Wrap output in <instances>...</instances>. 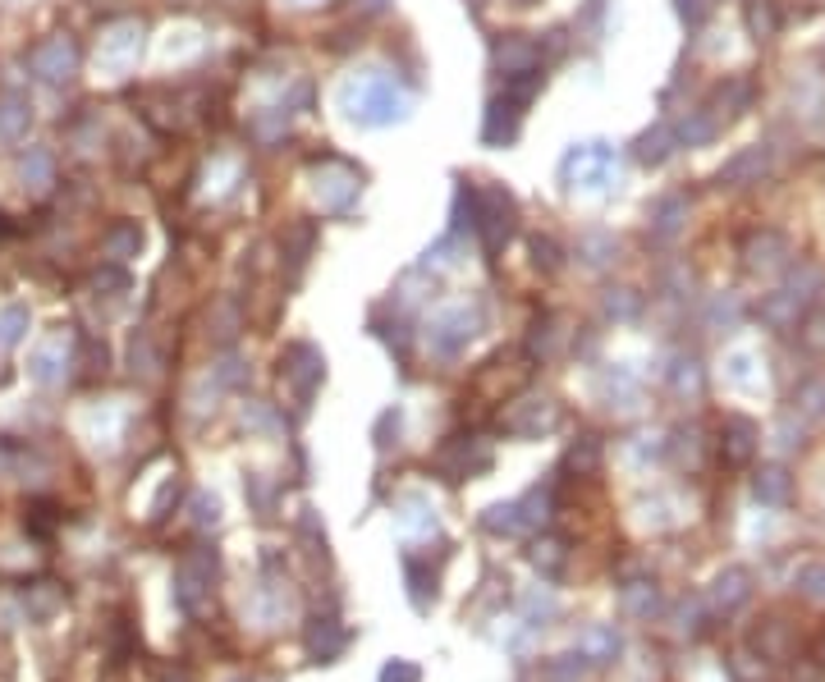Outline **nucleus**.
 Masks as SVG:
<instances>
[{
  "instance_id": "obj_1",
  "label": "nucleus",
  "mask_w": 825,
  "mask_h": 682,
  "mask_svg": "<svg viewBox=\"0 0 825 682\" xmlns=\"http://www.w3.org/2000/svg\"><path fill=\"white\" fill-rule=\"evenodd\" d=\"M340 111L353 120V124H395L408 115V96L395 88V78H385V73H358L349 78V83L340 88Z\"/></svg>"
},
{
  "instance_id": "obj_2",
  "label": "nucleus",
  "mask_w": 825,
  "mask_h": 682,
  "mask_svg": "<svg viewBox=\"0 0 825 682\" xmlns=\"http://www.w3.org/2000/svg\"><path fill=\"white\" fill-rule=\"evenodd\" d=\"M468 225L477 229V239L486 252H500L513 229H519V206H513V197L500 189V183H477V189H468Z\"/></svg>"
},
{
  "instance_id": "obj_3",
  "label": "nucleus",
  "mask_w": 825,
  "mask_h": 682,
  "mask_svg": "<svg viewBox=\"0 0 825 682\" xmlns=\"http://www.w3.org/2000/svg\"><path fill=\"white\" fill-rule=\"evenodd\" d=\"M560 179L569 189H606L614 179V151L606 143H578L560 161Z\"/></svg>"
},
{
  "instance_id": "obj_4",
  "label": "nucleus",
  "mask_w": 825,
  "mask_h": 682,
  "mask_svg": "<svg viewBox=\"0 0 825 682\" xmlns=\"http://www.w3.org/2000/svg\"><path fill=\"white\" fill-rule=\"evenodd\" d=\"M523 106L528 101H519V96H496L491 101V111H486V128H482V138L491 143V147H505V143H513L519 138V124H523Z\"/></svg>"
},
{
  "instance_id": "obj_5",
  "label": "nucleus",
  "mask_w": 825,
  "mask_h": 682,
  "mask_svg": "<svg viewBox=\"0 0 825 682\" xmlns=\"http://www.w3.org/2000/svg\"><path fill=\"white\" fill-rule=\"evenodd\" d=\"M280 366H285V380L298 385V395H303V399H313V389L321 385V372H326L321 353H317L313 344H294Z\"/></svg>"
},
{
  "instance_id": "obj_6",
  "label": "nucleus",
  "mask_w": 825,
  "mask_h": 682,
  "mask_svg": "<svg viewBox=\"0 0 825 682\" xmlns=\"http://www.w3.org/2000/svg\"><path fill=\"white\" fill-rule=\"evenodd\" d=\"M747 600H753V572L747 568H725L711 582V610L715 614H734V610H743Z\"/></svg>"
},
{
  "instance_id": "obj_7",
  "label": "nucleus",
  "mask_w": 825,
  "mask_h": 682,
  "mask_svg": "<svg viewBox=\"0 0 825 682\" xmlns=\"http://www.w3.org/2000/svg\"><path fill=\"white\" fill-rule=\"evenodd\" d=\"M317 197L330 212H344V206L358 197V174L340 161H326V170H317Z\"/></svg>"
},
{
  "instance_id": "obj_8",
  "label": "nucleus",
  "mask_w": 825,
  "mask_h": 682,
  "mask_svg": "<svg viewBox=\"0 0 825 682\" xmlns=\"http://www.w3.org/2000/svg\"><path fill=\"white\" fill-rule=\"evenodd\" d=\"M761 444V431L757 422H747V417H725V431H720V450H725V463L734 467H747Z\"/></svg>"
},
{
  "instance_id": "obj_9",
  "label": "nucleus",
  "mask_w": 825,
  "mask_h": 682,
  "mask_svg": "<svg viewBox=\"0 0 825 682\" xmlns=\"http://www.w3.org/2000/svg\"><path fill=\"white\" fill-rule=\"evenodd\" d=\"M473 334H477V311L459 307V311H445V317L431 326V344L441 349V353H459Z\"/></svg>"
},
{
  "instance_id": "obj_10",
  "label": "nucleus",
  "mask_w": 825,
  "mask_h": 682,
  "mask_svg": "<svg viewBox=\"0 0 825 682\" xmlns=\"http://www.w3.org/2000/svg\"><path fill=\"white\" fill-rule=\"evenodd\" d=\"M770 174V151L766 147H747L738 151L734 161L720 170V183H730V189H753V183H761Z\"/></svg>"
},
{
  "instance_id": "obj_11",
  "label": "nucleus",
  "mask_w": 825,
  "mask_h": 682,
  "mask_svg": "<svg viewBox=\"0 0 825 682\" xmlns=\"http://www.w3.org/2000/svg\"><path fill=\"white\" fill-rule=\"evenodd\" d=\"M33 69L46 78V83H65V78L74 73V46H69L65 37L37 46V50H33Z\"/></svg>"
},
{
  "instance_id": "obj_12",
  "label": "nucleus",
  "mask_w": 825,
  "mask_h": 682,
  "mask_svg": "<svg viewBox=\"0 0 825 682\" xmlns=\"http://www.w3.org/2000/svg\"><path fill=\"white\" fill-rule=\"evenodd\" d=\"M496 65L505 69V78L532 73V69H541V46L528 42V37H505V42L496 46Z\"/></svg>"
},
{
  "instance_id": "obj_13",
  "label": "nucleus",
  "mask_w": 825,
  "mask_h": 682,
  "mask_svg": "<svg viewBox=\"0 0 825 682\" xmlns=\"http://www.w3.org/2000/svg\"><path fill=\"white\" fill-rule=\"evenodd\" d=\"M344 646H349L344 623L313 618V627H307V650H313V660H335V655H344Z\"/></svg>"
},
{
  "instance_id": "obj_14",
  "label": "nucleus",
  "mask_w": 825,
  "mask_h": 682,
  "mask_svg": "<svg viewBox=\"0 0 825 682\" xmlns=\"http://www.w3.org/2000/svg\"><path fill=\"white\" fill-rule=\"evenodd\" d=\"M482 527H486V532H496V536H519V532L536 527V522H532V513H528V504H523V500H513V504H496V509H486Z\"/></svg>"
},
{
  "instance_id": "obj_15",
  "label": "nucleus",
  "mask_w": 825,
  "mask_h": 682,
  "mask_svg": "<svg viewBox=\"0 0 825 682\" xmlns=\"http://www.w3.org/2000/svg\"><path fill=\"white\" fill-rule=\"evenodd\" d=\"M803 298L798 294H789V288H780V294H770L766 303H761V321L766 326H776V330H793L798 321H803Z\"/></svg>"
},
{
  "instance_id": "obj_16",
  "label": "nucleus",
  "mask_w": 825,
  "mask_h": 682,
  "mask_svg": "<svg viewBox=\"0 0 825 682\" xmlns=\"http://www.w3.org/2000/svg\"><path fill=\"white\" fill-rule=\"evenodd\" d=\"M675 128L669 124H656V128H647V134L637 138V147H633V156L642 166H660V161H669V156H675Z\"/></svg>"
},
{
  "instance_id": "obj_17",
  "label": "nucleus",
  "mask_w": 825,
  "mask_h": 682,
  "mask_svg": "<svg viewBox=\"0 0 825 682\" xmlns=\"http://www.w3.org/2000/svg\"><path fill=\"white\" fill-rule=\"evenodd\" d=\"M753 490H757V500H761V504H789L793 477H789L784 467H761V471H757V481H753Z\"/></svg>"
},
{
  "instance_id": "obj_18",
  "label": "nucleus",
  "mask_w": 825,
  "mask_h": 682,
  "mask_svg": "<svg viewBox=\"0 0 825 682\" xmlns=\"http://www.w3.org/2000/svg\"><path fill=\"white\" fill-rule=\"evenodd\" d=\"M743 252H747V266H753V271H770V266H780V257H770V252L789 257V243L780 239V234H753Z\"/></svg>"
},
{
  "instance_id": "obj_19",
  "label": "nucleus",
  "mask_w": 825,
  "mask_h": 682,
  "mask_svg": "<svg viewBox=\"0 0 825 682\" xmlns=\"http://www.w3.org/2000/svg\"><path fill=\"white\" fill-rule=\"evenodd\" d=\"M578 650L587 655V664H610L619 655V633L614 627H591V633H583Z\"/></svg>"
},
{
  "instance_id": "obj_20",
  "label": "nucleus",
  "mask_w": 825,
  "mask_h": 682,
  "mask_svg": "<svg viewBox=\"0 0 825 682\" xmlns=\"http://www.w3.org/2000/svg\"><path fill=\"white\" fill-rule=\"evenodd\" d=\"M683 216H688V202L683 197H665L652 212V234H656V239H675V234L683 229Z\"/></svg>"
},
{
  "instance_id": "obj_21",
  "label": "nucleus",
  "mask_w": 825,
  "mask_h": 682,
  "mask_svg": "<svg viewBox=\"0 0 825 682\" xmlns=\"http://www.w3.org/2000/svg\"><path fill=\"white\" fill-rule=\"evenodd\" d=\"M624 610H629L633 618H656V614H660V591H656L652 582H633V587L624 591Z\"/></svg>"
},
{
  "instance_id": "obj_22",
  "label": "nucleus",
  "mask_w": 825,
  "mask_h": 682,
  "mask_svg": "<svg viewBox=\"0 0 825 682\" xmlns=\"http://www.w3.org/2000/svg\"><path fill=\"white\" fill-rule=\"evenodd\" d=\"M564 463H569V467L578 471V477H591V471L601 467V440H597V435H583V440L574 444V450H569V458H564Z\"/></svg>"
},
{
  "instance_id": "obj_23",
  "label": "nucleus",
  "mask_w": 825,
  "mask_h": 682,
  "mask_svg": "<svg viewBox=\"0 0 825 682\" xmlns=\"http://www.w3.org/2000/svg\"><path fill=\"white\" fill-rule=\"evenodd\" d=\"M587 678V655L574 650V655H555L546 664V682H583Z\"/></svg>"
},
{
  "instance_id": "obj_24",
  "label": "nucleus",
  "mask_w": 825,
  "mask_h": 682,
  "mask_svg": "<svg viewBox=\"0 0 825 682\" xmlns=\"http://www.w3.org/2000/svg\"><path fill=\"white\" fill-rule=\"evenodd\" d=\"M408 595H412V605H418V610H427L436 600V572H427L418 559H408Z\"/></svg>"
},
{
  "instance_id": "obj_25",
  "label": "nucleus",
  "mask_w": 825,
  "mask_h": 682,
  "mask_svg": "<svg viewBox=\"0 0 825 682\" xmlns=\"http://www.w3.org/2000/svg\"><path fill=\"white\" fill-rule=\"evenodd\" d=\"M564 541H536V549H532V564H536V572H546V577H555L560 568H564Z\"/></svg>"
},
{
  "instance_id": "obj_26",
  "label": "nucleus",
  "mask_w": 825,
  "mask_h": 682,
  "mask_svg": "<svg viewBox=\"0 0 825 682\" xmlns=\"http://www.w3.org/2000/svg\"><path fill=\"white\" fill-rule=\"evenodd\" d=\"M798 595L812 600V605H825V564H807L798 572Z\"/></svg>"
},
{
  "instance_id": "obj_27",
  "label": "nucleus",
  "mask_w": 825,
  "mask_h": 682,
  "mask_svg": "<svg viewBox=\"0 0 825 682\" xmlns=\"http://www.w3.org/2000/svg\"><path fill=\"white\" fill-rule=\"evenodd\" d=\"M747 29H753L757 42L776 37V10H770V0H753V5H747Z\"/></svg>"
},
{
  "instance_id": "obj_28",
  "label": "nucleus",
  "mask_w": 825,
  "mask_h": 682,
  "mask_svg": "<svg viewBox=\"0 0 825 682\" xmlns=\"http://www.w3.org/2000/svg\"><path fill=\"white\" fill-rule=\"evenodd\" d=\"M669 385L679 389V395H702V366L698 362H675V372H669Z\"/></svg>"
},
{
  "instance_id": "obj_29",
  "label": "nucleus",
  "mask_w": 825,
  "mask_h": 682,
  "mask_svg": "<svg viewBox=\"0 0 825 682\" xmlns=\"http://www.w3.org/2000/svg\"><path fill=\"white\" fill-rule=\"evenodd\" d=\"M23 326H29V311H23V307H10L5 317H0V349L19 344V339H23Z\"/></svg>"
},
{
  "instance_id": "obj_30",
  "label": "nucleus",
  "mask_w": 825,
  "mask_h": 682,
  "mask_svg": "<svg viewBox=\"0 0 825 682\" xmlns=\"http://www.w3.org/2000/svg\"><path fill=\"white\" fill-rule=\"evenodd\" d=\"M193 522H197V527H216V522H221L216 495H197V500H193Z\"/></svg>"
},
{
  "instance_id": "obj_31",
  "label": "nucleus",
  "mask_w": 825,
  "mask_h": 682,
  "mask_svg": "<svg viewBox=\"0 0 825 682\" xmlns=\"http://www.w3.org/2000/svg\"><path fill=\"white\" fill-rule=\"evenodd\" d=\"M29 527H33L37 536H50V532H56V509H50V504H33Z\"/></svg>"
},
{
  "instance_id": "obj_32",
  "label": "nucleus",
  "mask_w": 825,
  "mask_h": 682,
  "mask_svg": "<svg viewBox=\"0 0 825 682\" xmlns=\"http://www.w3.org/2000/svg\"><path fill=\"white\" fill-rule=\"evenodd\" d=\"M422 673L412 669V664H404V660H395V664H385L381 669V682H418Z\"/></svg>"
},
{
  "instance_id": "obj_33",
  "label": "nucleus",
  "mask_w": 825,
  "mask_h": 682,
  "mask_svg": "<svg viewBox=\"0 0 825 682\" xmlns=\"http://www.w3.org/2000/svg\"><path fill=\"white\" fill-rule=\"evenodd\" d=\"M532 252H536V266H546V271H555V266H560V248H555L551 239H536V243H532Z\"/></svg>"
},
{
  "instance_id": "obj_34",
  "label": "nucleus",
  "mask_w": 825,
  "mask_h": 682,
  "mask_svg": "<svg viewBox=\"0 0 825 682\" xmlns=\"http://www.w3.org/2000/svg\"><path fill=\"white\" fill-rule=\"evenodd\" d=\"M711 5H715V0H679V14H683L688 23H702V19L711 14Z\"/></svg>"
},
{
  "instance_id": "obj_35",
  "label": "nucleus",
  "mask_w": 825,
  "mask_h": 682,
  "mask_svg": "<svg viewBox=\"0 0 825 682\" xmlns=\"http://www.w3.org/2000/svg\"><path fill=\"white\" fill-rule=\"evenodd\" d=\"M606 307L614 311V317H633V311H637V298L629 294V288H619V298H610Z\"/></svg>"
},
{
  "instance_id": "obj_36",
  "label": "nucleus",
  "mask_w": 825,
  "mask_h": 682,
  "mask_svg": "<svg viewBox=\"0 0 825 682\" xmlns=\"http://www.w3.org/2000/svg\"><path fill=\"white\" fill-rule=\"evenodd\" d=\"M803 339H807V349H816V353H825V317H816L807 330H803Z\"/></svg>"
},
{
  "instance_id": "obj_37",
  "label": "nucleus",
  "mask_w": 825,
  "mask_h": 682,
  "mask_svg": "<svg viewBox=\"0 0 825 682\" xmlns=\"http://www.w3.org/2000/svg\"><path fill=\"white\" fill-rule=\"evenodd\" d=\"M519 5H532V0H519Z\"/></svg>"
},
{
  "instance_id": "obj_38",
  "label": "nucleus",
  "mask_w": 825,
  "mask_h": 682,
  "mask_svg": "<svg viewBox=\"0 0 825 682\" xmlns=\"http://www.w3.org/2000/svg\"><path fill=\"white\" fill-rule=\"evenodd\" d=\"M239 682H252V678H239Z\"/></svg>"
}]
</instances>
